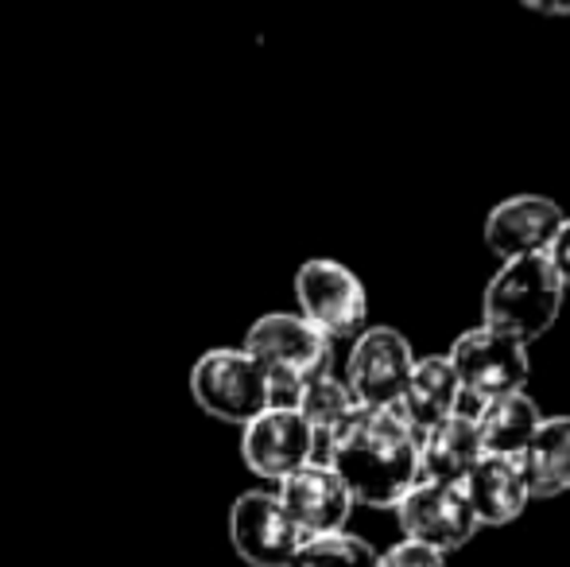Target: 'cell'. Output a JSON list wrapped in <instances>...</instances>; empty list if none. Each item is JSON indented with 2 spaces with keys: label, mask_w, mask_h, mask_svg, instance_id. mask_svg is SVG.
Here are the masks:
<instances>
[{
  "label": "cell",
  "mask_w": 570,
  "mask_h": 567,
  "mask_svg": "<svg viewBox=\"0 0 570 567\" xmlns=\"http://www.w3.org/2000/svg\"><path fill=\"white\" fill-rule=\"evenodd\" d=\"M563 292L559 276L551 273L548 257H520L504 261L501 273L489 281L485 300H481V326L512 334L520 342H535L556 326L563 311Z\"/></svg>",
  "instance_id": "3"
},
{
  "label": "cell",
  "mask_w": 570,
  "mask_h": 567,
  "mask_svg": "<svg viewBox=\"0 0 570 567\" xmlns=\"http://www.w3.org/2000/svg\"><path fill=\"white\" fill-rule=\"evenodd\" d=\"M563 218L567 214L559 211V203H551V198H543V195L504 198L485 218V245L501 261L540 257L551 245V237L559 234Z\"/></svg>",
  "instance_id": "12"
},
{
  "label": "cell",
  "mask_w": 570,
  "mask_h": 567,
  "mask_svg": "<svg viewBox=\"0 0 570 567\" xmlns=\"http://www.w3.org/2000/svg\"><path fill=\"white\" fill-rule=\"evenodd\" d=\"M303 540L272 490H245L229 506V545L248 567H287Z\"/></svg>",
  "instance_id": "8"
},
{
  "label": "cell",
  "mask_w": 570,
  "mask_h": 567,
  "mask_svg": "<svg viewBox=\"0 0 570 567\" xmlns=\"http://www.w3.org/2000/svg\"><path fill=\"white\" fill-rule=\"evenodd\" d=\"M287 567H381V553L353 532H326L303 540Z\"/></svg>",
  "instance_id": "19"
},
{
  "label": "cell",
  "mask_w": 570,
  "mask_h": 567,
  "mask_svg": "<svg viewBox=\"0 0 570 567\" xmlns=\"http://www.w3.org/2000/svg\"><path fill=\"white\" fill-rule=\"evenodd\" d=\"M412 342L392 326H368L353 339L345 362V389L361 409H396L412 378Z\"/></svg>",
  "instance_id": "7"
},
{
  "label": "cell",
  "mask_w": 570,
  "mask_h": 567,
  "mask_svg": "<svg viewBox=\"0 0 570 567\" xmlns=\"http://www.w3.org/2000/svg\"><path fill=\"white\" fill-rule=\"evenodd\" d=\"M240 459L253 475L284 482L287 475L315 462V436L295 409H264L240 428Z\"/></svg>",
  "instance_id": "10"
},
{
  "label": "cell",
  "mask_w": 570,
  "mask_h": 567,
  "mask_svg": "<svg viewBox=\"0 0 570 567\" xmlns=\"http://www.w3.org/2000/svg\"><path fill=\"white\" fill-rule=\"evenodd\" d=\"M446 362L454 365V378L462 385V404L458 412L478 417L485 404L501 401V397L524 393L528 385V342L512 339V334L489 331V326H473L454 342V350L446 354Z\"/></svg>",
  "instance_id": "4"
},
{
  "label": "cell",
  "mask_w": 570,
  "mask_h": 567,
  "mask_svg": "<svg viewBox=\"0 0 570 567\" xmlns=\"http://www.w3.org/2000/svg\"><path fill=\"white\" fill-rule=\"evenodd\" d=\"M420 443L392 409H361L357 420L326 447L323 462L361 506H396L420 475Z\"/></svg>",
  "instance_id": "1"
},
{
  "label": "cell",
  "mask_w": 570,
  "mask_h": 567,
  "mask_svg": "<svg viewBox=\"0 0 570 567\" xmlns=\"http://www.w3.org/2000/svg\"><path fill=\"white\" fill-rule=\"evenodd\" d=\"M540 409L528 393H512L501 401L485 404V409L473 417L478 424V439L485 454H501V459H520V451L528 447V439L540 428Z\"/></svg>",
  "instance_id": "18"
},
{
  "label": "cell",
  "mask_w": 570,
  "mask_h": 567,
  "mask_svg": "<svg viewBox=\"0 0 570 567\" xmlns=\"http://www.w3.org/2000/svg\"><path fill=\"white\" fill-rule=\"evenodd\" d=\"M481 439L478 424L465 412H454L435 431H428L420 443V475L415 482H439V486H462L465 475L481 462Z\"/></svg>",
  "instance_id": "15"
},
{
  "label": "cell",
  "mask_w": 570,
  "mask_h": 567,
  "mask_svg": "<svg viewBox=\"0 0 570 567\" xmlns=\"http://www.w3.org/2000/svg\"><path fill=\"white\" fill-rule=\"evenodd\" d=\"M292 517V525L303 537H326V532H345V521L353 514V498L326 462H307L272 490Z\"/></svg>",
  "instance_id": "11"
},
{
  "label": "cell",
  "mask_w": 570,
  "mask_h": 567,
  "mask_svg": "<svg viewBox=\"0 0 570 567\" xmlns=\"http://www.w3.org/2000/svg\"><path fill=\"white\" fill-rule=\"evenodd\" d=\"M381 567H446V556L415 545V540H400L389 553H381Z\"/></svg>",
  "instance_id": "20"
},
{
  "label": "cell",
  "mask_w": 570,
  "mask_h": 567,
  "mask_svg": "<svg viewBox=\"0 0 570 567\" xmlns=\"http://www.w3.org/2000/svg\"><path fill=\"white\" fill-rule=\"evenodd\" d=\"M543 257H548L551 273L559 276V284L570 287V218H563V226H559V234L551 237V245L543 250Z\"/></svg>",
  "instance_id": "21"
},
{
  "label": "cell",
  "mask_w": 570,
  "mask_h": 567,
  "mask_svg": "<svg viewBox=\"0 0 570 567\" xmlns=\"http://www.w3.org/2000/svg\"><path fill=\"white\" fill-rule=\"evenodd\" d=\"M528 8L540 16H570V4H535V0H528Z\"/></svg>",
  "instance_id": "22"
},
{
  "label": "cell",
  "mask_w": 570,
  "mask_h": 567,
  "mask_svg": "<svg viewBox=\"0 0 570 567\" xmlns=\"http://www.w3.org/2000/svg\"><path fill=\"white\" fill-rule=\"evenodd\" d=\"M295 300H299V315L311 326L326 334V339H357L365 331L368 319V292L357 281L353 268L342 261H303L295 273Z\"/></svg>",
  "instance_id": "6"
},
{
  "label": "cell",
  "mask_w": 570,
  "mask_h": 567,
  "mask_svg": "<svg viewBox=\"0 0 570 567\" xmlns=\"http://www.w3.org/2000/svg\"><path fill=\"white\" fill-rule=\"evenodd\" d=\"M396 521L404 529V540L435 548L439 556L458 553L478 532V517H473L462 486L439 482H415L396 501Z\"/></svg>",
  "instance_id": "9"
},
{
  "label": "cell",
  "mask_w": 570,
  "mask_h": 567,
  "mask_svg": "<svg viewBox=\"0 0 570 567\" xmlns=\"http://www.w3.org/2000/svg\"><path fill=\"white\" fill-rule=\"evenodd\" d=\"M528 486V501H548L570 490V417L540 420L535 436L517 459Z\"/></svg>",
  "instance_id": "16"
},
{
  "label": "cell",
  "mask_w": 570,
  "mask_h": 567,
  "mask_svg": "<svg viewBox=\"0 0 570 567\" xmlns=\"http://www.w3.org/2000/svg\"><path fill=\"white\" fill-rule=\"evenodd\" d=\"M458 404H462V385H458V378H454V365L446 362L443 354H435L412 365L407 389L392 412L423 439L428 431H435L443 424V420H451L458 412Z\"/></svg>",
  "instance_id": "13"
},
{
  "label": "cell",
  "mask_w": 570,
  "mask_h": 567,
  "mask_svg": "<svg viewBox=\"0 0 570 567\" xmlns=\"http://www.w3.org/2000/svg\"><path fill=\"white\" fill-rule=\"evenodd\" d=\"M268 378V409H295V397L334 365V342L311 326L299 311H268L245 331L240 342Z\"/></svg>",
  "instance_id": "2"
},
{
  "label": "cell",
  "mask_w": 570,
  "mask_h": 567,
  "mask_svg": "<svg viewBox=\"0 0 570 567\" xmlns=\"http://www.w3.org/2000/svg\"><path fill=\"white\" fill-rule=\"evenodd\" d=\"M190 401L222 424L245 428L268 409V378L240 346H214L190 365Z\"/></svg>",
  "instance_id": "5"
},
{
  "label": "cell",
  "mask_w": 570,
  "mask_h": 567,
  "mask_svg": "<svg viewBox=\"0 0 570 567\" xmlns=\"http://www.w3.org/2000/svg\"><path fill=\"white\" fill-rule=\"evenodd\" d=\"M462 493L478 525H509L528 506V486L517 459H501V454H481L478 467L465 475Z\"/></svg>",
  "instance_id": "14"
},
{
  "label": "cell",
  "mask_w": 570,
  "mask_h": 567,
  "mask_svg": "<svg viewBox=\"0 0 570 567\" xmlns=\"http://www.w3.org/2000/svg\"><path fill=\"white\" fill-rule=\"evenodd\" d=\"M295 412H299L303 424H307L311 436H315V462H323L326 447H331L334 439H338L342 431L357 420L361 404L353 401V393L345 389L342 378L326 373V378H315L311 385L299 389V397H295Z\"/></svg>",
  "instance_id": "17"
}]
</instances>
